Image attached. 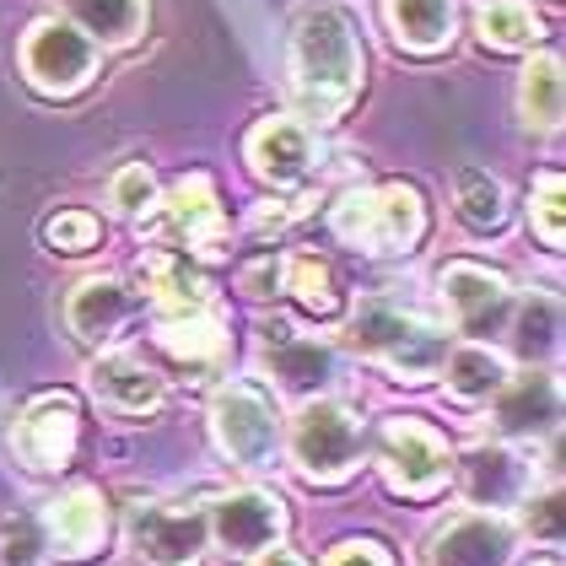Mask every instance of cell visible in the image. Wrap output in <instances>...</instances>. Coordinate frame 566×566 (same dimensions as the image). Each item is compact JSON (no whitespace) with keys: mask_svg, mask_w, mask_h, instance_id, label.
<instances>
[{"mask_svg":"<svg viewBox=\"0 0 566 566\" xmlns=\"http://www.w3.org/2000/svg\"><path fill=\"white\" fill-rule=\"evenodd\" d=\"M361 44L346 6L335 0H307L292 17V92L307 119H335L346 114L350 97L361 92Z\"/></svg>","mask_w":566,"mask_h":566,"instance_id":"6da1fadb","label":"cell"},{"mask_svg":"<svg viewBox=\"0 0 566 566\" xmlns=\"http://www.w3.org/2000/svg\"><path fill=\"white\" fill-rule=\"evenodd\" d=\"M562 211H566V178L562 174H539L534 178V195H528V221H534V232L551 243V249H562Z\"/></svg>","mask_w":566,"mask_h":566,"instance_id":"f546056e","label":"cell"},{"mask_svg":"<svg viewBox=\"0 0 566 566\" xmlns=\"http://www.w3.org/2000/svg\"><path fill=\"white\" fill-rule=\"evenodd\" d=\"M329 566H394V562H389V551L373 545V539H346V545H335Z\"/></svg>","mask_w":566,"mask_h":566,"instance_id":"e575fe53","label":"cell"},{"mask_svg":"<svg viewBox=\"0 0 566 566\" xmlns=\"http://www.w3.org/2000/svg\"><path fill=\"white\" fill-rule=\"evenodd\" d=\"M350 346L373 361H384L399 378H432L448 356V335L427 318H416L410 307L361 303L350 313Z\"/></svg>","mask_w":566,"mask_h":566,"instance_id":"7a4b0ae2","label":"cell"},{"mask_svg":"<svg viewBox=\"0 0 566 566\" xmlns=\"http://www.w3.org/2000/svg\"><path fill=\"white\" fill-rule=\"evenodd\" d=\"M264 367H270L286 389L313 394L335 378V350L307 340V335H292V329H275L270 346H264Z\"/></svg>","mask_w":566,"mask_h":566,"instance_id":"d6986e66","label":"cell"},{"mask_svg":"<svg viewBox=\"0 0 566 566\" xmlns=\"http://www.w3.org/2000/svg\"><path fill=\"white\" fill-rule=\"evenodd\" d=\"M475 28L491 49H534V39H539V17L523 0H491V6H480Z\"/></svg>","mask_w":566,"mask_h":566,"instance_id":"83f0119b","label":"cell"},{"mask_svg":"<svg viewBox=\"0 0 566 566\" xmlns=\"http://www.w3.org/2000/svg\"><path fill=\"white\" fill-rule=\"evenodd\" d=\"M518 103H523L528 130H556V125H562V60H556V54H539V60L523 71Z\"/></svg>","mask_w":566,"mask_h":566,"instance_id":"4316f807","label":"cell"},{"mask_svg":"<svg viewBox=\"0 0 566 566\" xmlns=\"http://www.w3.org/2000/svg\"><path fill=\"white\" fill-rule=\"evenodd\" d=\"M459 217L470 221L475 232H496L507 221V189L485 168H464L459 174Z\"/></svg>","mask_w":566,"mask_h":566,"instance_id":"f1b7e54d","label":"cell"},{"mask_svg":"<svg viewBox=\"0 0 566 566\" xmlns=\"http://www.w3.org/2000/svg\"><path fill=\"white\" fill-rule=\"evenodd\" d=\"M378 464H384L394 491H405V496H432L437 485L448 480V470H453L448 442L427 421H410V416L384 427V437H378Z\"/></svg>","mask_w":566,"mask_h":566,"instance_id":"ba28073f","label":"cell"},{"mask_svg":"<svg viewBox=\"0 0 566 566\" xmlns=\"http://www.w3.org/2000/svg\"><path fill=\"white\" fill-rule=\"evenodd\" d=\"M281 286H286V292H297V303L313 307V313H329V307L340 303V297H335V275H329L318 260L281 264Z\"/></svg>","mask_w":566,"mask_h":566,"instance_id":"4dcf8cb0","label":"cell"},{"mask_svg":"<svg viewBox=\"0 0 566 566\" xmlns=\"http://www.w3.org/2000/svg\"><path fill=\"white\" fill-rule=\"evenodd\" d=\"M361 459V421L340 399H307L292 421V464L318 485L346 480Z\"/></svg>","mask_w":566,"mask_h":566,"instance_id":"277c9868","label":"cell"},{"mask_svg":"<svg viewBox=\"0 0 566 566\" xmlns=\"http://www.w3.org/2000/svg\"><path fill=\"white\" fill-rule=\"evenodd\" d=\"M556 346H562V303L551 292L523 297L518 318H513V350L523 361H545Z\"/></svg>","mask_w":566,"mask_h":566,"instance_id":"d4e9b609","label":"cell"},{"mask_svg":"<svg viewBox=\"0 0 566 566\" xmlns=\"http://www.w3.org/2000/svg\"><path fill=\"white\" fill-rule=\"evenodd\" d=\"M140 281H146L151 303L163 307L168 318H174V313H200V307H211L206 275L189 270V260H178V254H151V260L140 264Z\"/></svg>","mask_w":566,"mask_h":566,"instance_id":"44dd1931","label":"cell"},{"mask_svg":"<svg viewBox=\"0 0 566 566\" xmlns=\"http://www.w3.org/2000/svg\"><path fill=\"white\" fill-rule=\"evenodd\" d=\"M130 307H135V297L125 292V281L87 275V281L71 292V303H65V324H71V335H76L82 346H103V340H114V335L125 329Z\"/></svg>","mask_w":566,"mask_h":566,"instance_id":"9a60e30c","label":"cell"},{"mask_svg":"<svg viewBox=\"0 0 566 566\" xmlns=\"http://www.w3.org/2000/svg\"><path fill=\"white\" fill-rule=\"evenodd\" d=\"M76 448V405L49 394L39 399L22 421H17V453L33 464V470H60Z\"/></svg>","mask_w":566,"mask_h":566,"instance_id":"2e32d148","label":"cell"},{"mask_svg":"<svg viewBox=\"0 0 566 566\" xmlns=\"http://www.w3.org/2000/svg\"><path fill=\"white\" fill-rule=\"evenodd\" d=\"M562 421V384L551 373L507 378L496 394V427L507 437H551Z\"/></svg>","mask_w":566,"mask_h":566,"instance_id":"5bb4252c","label":"cell"},{"mask_svg":"<svg viewBox=\"0 0 566 566\" xmlns=\"http://www.w3.org/2000/svg\"><path fill=\"white\" fill-rule=\"evenodd\" d=\"M92 389L103 405H114V410H125V416H140V410H157L163 405V378L146 367V361H135V356H103L97 367H92Z\"/></svg>","mask_w":566,"mask_h":566,"instance_id":"ffe728a7","label":"cell"},{"mask_svg":"<svg viewBox=\"0 0 566 566\" xmlns=\"http://www.w3.org/2000/svg\"><path fill=\"white\" fill-rule=\"evenodd\" d=\"M539 566H562V562H539Z\"/></svg>","mask_w":566,"mask_h":566,"instance_id":"8d00e7d4","label":"cell"},{"mask_svg":"<svg viewBox=\"0 0 566 566\" xmlns=\"http://www.w3.org/2000/svg\"><path fill=\"white\" fill-rule=\"evenodd\" d=\"M206 518H211V539L221 551L264 556V551H275V539L286 528V507L270 491H227V496H217L206 507Z\"/></svg>","mask_w":566,"mask_h":566,"instance_id":"9c48e42d","label":"cell"},{"mask_svg":"<svg viewBox=\"0 0 566 566\" xmlns=\"http://www.w3.org/2000/svg\"><path fill=\"white\" fill-rule=\"evenodd\" d=\"M249 168L264 178V184H275V189H286V184H303L313 174V130H307L303 119H286V114H270L260 119L254 130H249Z\"/></svg>","mask_w":566,"mask_h":566,"instance_id":"7c38bea8","label":"cell"},{"mask_svg":"<svg viewBox=\"0 0 566 566\" xmlns=\"http://www.w3.org/2000/svg\"><path fill=\"white\" fill-rule=\"evenodd\" d=\"M394 44L410 54H437L453 44V0H389Z\"/></svg>","mask_w":566,"mask_h":566,"instance_id":"7402d4cb","label":"cell"},{"mask_svg":"<svg viewBox=\"0 0 566 566\" xmlns=\"http://www.w3.org/2000/svg\"><path fill=\"white\" fill-rule=\"evenodd\" d=\"M335 232L367 249V254H410L427 232V206L416 189L384 184V189H350L335 206Z\"/></svg>","mask_w":566,"mask_h":566,"instance_id":"3957f363","label":"cell"},{"mask_svg":"<svg viewBox=\"0 0 566 566\" xmlns=\"http://www.w3.org/2000/svg\"><path fill=\"white\" fill-rule=\"evenodd\" d=\"M206 545H211L206 507H163V502L130 507V551L146 566H195Z\"/></svg>","mask_w":566,"mask_h":566,"instance_id":"52a82bcc","label":"cell"},{"mask_svg":"<svg viewBox=\"0 0 566 566\" xmlns=\"http://www.w3.org/2000/svg\"><path fill=\"white\" fill-rule=\"evenodd\" d=\"M163 346L184 356V361H217L221 350H227V329H221V318L211 307H200V313H174V318H163Z\"/></svg>","mask_w":566,"mask_h":566,"instance_id":"484cf974","label":"cell"},{"mask_svg":"<svg viewBox=\"0 0 566 566\" xmlns=\"http://www.w3.org/2000/svg\"><path fill=\"white\" fill-rule=\"evenodd\" d=\"M437 373H442L448 394H459V399H496L507 384V361L491 346H448Z\"/></svg>","mask_w":566,"mask_h":566,"instance_id":"cb8c5ba5","label":"cell"},{"mask_svg":"<svg viewBox=\"0 0 566 566\" xmlns=\"http://www.w3.org/2000/svg\"><path fill=\"white\" fill-rule=\"evenodd\" d=\"M97 71V44L71 22H39L22 39V76L44 97H71L82 92Z\"/></svg>","mask_w":566,"mask_h":566,"instance_id":"8992f818","label":"cell"},{"mask_svg":"<svg viewBox=\"0 0 566 566\" xmlns=\"http://www.w3.org/2000/svg\"><path fill=\"white\" fill-rule=\"evenodd\" d=\"M437 286H442V303H448V318H453L459 335H491V329L507 318V307H513L507 281H502L496 270L470 264V260L448 264V270L437 275Z\"/></svg>","mask_w":566,"mask_h":566,"instance_id":"30bf717a","label":"cell"},{"mask_svg":"<svg viewBox=\"0 0 566 566\" xmlns=\"http://www.w3.org/2000/svg\"><path fill=\"white\" fill-rule=\"evenodd\" d=\"M49 243L60 254H87V249H97V217L92 211H60L49 221Z\"/></svg>","mask_w":566,"mask_h":566,"instance_id":"836d02e7","label":"cell"},{"mask_svg":"<svg viewBox=\"0 0 566 566\" xmlns=\"http://www.w3.org/2000/svg\"><path fill=\"white\" fill-rule=\"evenodd\" d=\"M103 528H108V518H103V496L87 491V485L54 496L44 507L49 551H60V556H71V562H82V556H92V551L103 545Z\"/></svg>","mask_w":566,"mask_h":566,"instance_id":"ac0fdd59","label":"cell"},{"mask_svg":"<svg viewBox=\"0 0 566 566\" xmlns=\"http://www.w3.org/2000/svg\"><path fill=\"white\" fill-rule=\"evenodd\" d=\"M211 432H217L221 453L238 459L243 470H270L275 464L281 421H275V405L254 384H227V389H217V399H211Z\"/></svg>","mask_w":566,"mask_h":566,"instance_id":"5b68a950","label":"cell"},{"mask_svg":"<svg viewBox=\"0 0 566 566\" xmlns=\"http://www.w3.org/2000/svg\"><path fill=\"white\" fill-rule=\"evenodd\" d=\"M254 566H303V562H297L292 551H264V556H260Z\"/></svg>","mask_w":566,"mask_h":566,"instance_id":"d590c367","label":"cell"},{"mask_svg":"<svg viewBox=\"0 0 566 566\" xmlns=\"http://www.w3.org/2000/svg\"><path fill=\"white\" fill-rule=\"evenodd\" d=\"M464 496L485 513H502L528 496V464L502 442H480L464 453Z\"/></svg>","mask_w":566,"mask_h":566,"instance_id":"4fadbf2b","label":"cell"},{"mask_svg":"<svg viewBox=\"0 0 566 566\" xmlns=\"http://www.w3.org/2000/svg\"><path fill=\"white\" fill-rule=\"evenodd\" d=\"M513 545H518V534L502 513H464L448 528H437L427 566H507Z\"/></svg>","mask_w":566,"mask_h":566,"instance_id":"8fae6325","label":"cell"},{"mask_svg":"<svg viewBox=\"0 0 566 566\" xmlns=\"http://www.w3.org/2000/svg\"><path fill=\"white\" fill-rule=\"evenodd\" d=\"M163 221H168V232H174L178 243H189L200 254H217L221 232H227V217H221L211 178H184V184H174V195L163 200Z\"/></svg>","mask_w":566,"mask_h":566,"instance_id":"e0dca14e","label":"cell"},{"mask_svg":"<svg viewBox=\"0 0 566 566\" xmlns=\"http://www.w3.org/2000/svg\"><path fill=\"white\" fill-rule=\"evenodd\" d=\"M71 28H82L92 44H135L146 28V0H65Z\"/></svg>","mask_w":566,"mask_h":566,"instance_id":"603a6c76","label":"cell"},{"mask_svg":"<svg viewBox=\"0 0 566 566\" xmlns=\"http://www.w3.org/2000/svg\"><path fill=\"white\" fill-rule=\"evenodd\" d=\"M151 200H157V184H151V174H146L140 163L119 168V174H114V184H108V206H114L119 217H140Z\"/></svg>","mask_w":566,"mask_h":566,"instance_id":"d6a6232c","label":"cell"},{"mask_svg":"<svg viewBox=\"0 0 566 566\" xmlns=\"http://www.w3.org/2000/svg\"><path fill=\"white\" fill-rule=\"evenodd\" d=\"M44 523L39 518H6L0 523V566H44Z\"/></svg>","mask_w":566,"mask_h":566,"instance_id":"1f68e13d","label":"cell"}]
</instances>
